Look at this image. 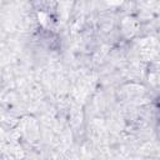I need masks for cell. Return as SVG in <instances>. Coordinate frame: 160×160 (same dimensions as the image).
<instances>
[{"label": "cell", "mask_w": 160, "mask_h": 160, "mask_svg": "<svg viewBox=\"0 0 160 160\" xmlns=\"http://www.w3.org/2000/svg\"><path fill=\"white\" fill-rule=\"evenodd\" d=\"M156 105H158V108L160 109V98H159V99L156 100Z\"/></svg>", "instance_id": "6da1fadb"}]
</instances>
